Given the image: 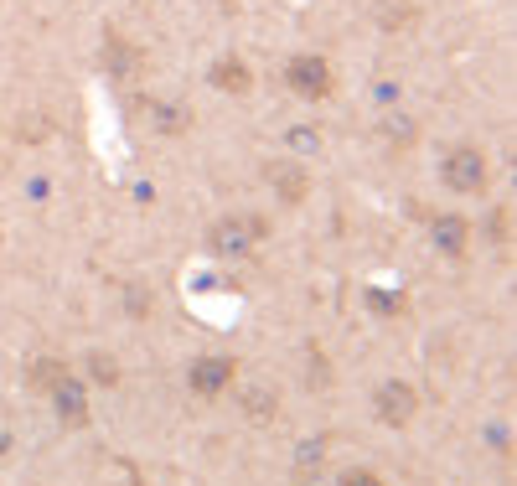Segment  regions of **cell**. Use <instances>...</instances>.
<instances>
[{"instance_id":"cell-1","label":"cell","mask_w":517,"mask_h":486,"mask_svg":"<svg viewBox=\"0 0 517 486\" xmlns=\"http://www.w3.org/2000/svg\"><path fill=\"white\" fill-rule=\"evenodd\" d=\"M259 238H264V223L259 218H218L212 223V233H207V243H212V254H223V259H249L254 249H259Z\"/></svg>"},{"instance_id":"cell-2","label":"cell","mask_w":517,"mask_h":486,"mask_svg":"<svg viewBox=\"0 0 517 486\" xmlns=\"http://www.w3.org/2000/svg\"><path fill=\"white\" fill-rule=\"evenodd\" d=\"M486 181H492V171H486V156L476 145H455L445 156V187L461 192V197H481Z\"/></svg>"},{"instance_id":"cell-3","label":"cell","mask_w":517,"mask_h":486,"mask_svg":"<svg viewBox=\"0 0 517 486\" xmlns=\"http://www.w3.org/2000/svg\"><path fill=\"white\" fill-rule=\"evenodd\" d=\"M373 409H378V419L388 430H404V424H414V414H419V388L404 383V378H388L373 393Z\"/></svg>"},{"instance_id":"cell-4","label":"cell","mask_w":517,"mask_h":486,"mask_svg":"<svg viewBox=\"0 0 517 486\" xmlns=\"http://www.w3.org/2000/svg\"><path fill=\"white\" fill-rule=\"evenodd\" d=\"M430 238H435V249L445 259H466V249H471V228H466L461 212H440V218L430 223Z\"/></svg>"},{"instance_id":"cell-5","label":"cell","mask_w":517,"mask_h":486,"mask_svg":"<svg viewBox=\"0 0 517 486\" xmlns=\"http://www.w3.org/2000/svg\"><path fill=\"white\" fill-rule=\"evenodd\" d=\"M285 78H290L295 94H306V99H321L331 88V68L321 63V57H295V63L285 68Z\"/></svg>"},{"instance_id":"cell-6","label":"cell","mask_w":517,"mask_h":486,"mask_svg":"<svg viewBox=\"0 0 517 486\" xmlns=\"http://www.w3.org/2000/svg\"><path fill=\"white\" fill-rule=\"evenodd\" d=\"M233 373H238L233 357H197V362H192V388L212 399V393H223V388L233 383Z\"/></svg>"},{"instance_id":"cell-7","label":"cell","mask_w":517,"mask_h":486,"mask_svg":"<svg viewBox=\"0 0 517 486\" xmlns=\"http://www.w3.org/2000/svg\"><path fill=\"white\" fill-rule=\"evenodd\" d=\"M52 409H57V419H63V424H73V430L88 419V393H83V383L73 373L52 388Z\"/></svg>"},{"instance_id":"cell-8","label":"cell","mask_w":517,"mask_h":486,"mask_svg":"<svg viewBox=\"0 0 517 486\" xmlns=\"http://www.w3.org/2000/svg\"><path fill=\"white\" fill-rule=\"evenodd\" d=\"M269 181L280 187V197H285V202H300V197L311 192L306 171H300V166H290V161H275V166H269Z\"/></svg>"},{"instance_id":"cell-9","label":"cell","mask_w":517,"mask_h":486,"mask_svg":"<svg viewBox=\"0 0 517 486\" xmlns=\"http://www.w3.org/2000/svg\"><path fill=\"white\" fill-rule=\"evenodd\" d=\"M63 378H68V362H63V357H52V362L42 357V362H32V388H37V393H52Z\"/></svg>"},{"instance_id":"cell-10","label":"cell","mask_w":517,"mask_h":486,"mask_svg":"<svg viewBox=\"0 0 517 486\" xmlns=\"http://www.w3.org/2000/svg\"><path fill=\"white\" fill-rule=\"evenodd\" d=\"M88 378H99L104 388H114V383H119V362H114V357H104V352H99V357H88Z\"/></svg>"},{"instance_id":"cell-11","label":"cell","mask_w":517,"mask_h":486,"mask_svg":"<svg viewBox=\"0 0 517 486\" xmlns=\"http://www.w3.org/2000/svg\"><path fill=\"white\" fill-rule=\"evenodd\" d=\"M337 486H388L378 471H368V466H352V471H342V481Z\"/></svg>"},{"instance_id":"cell-12","label":"cell","mask_w":517,"mask_h":486,"mask_svg":"<svg viewBox=\"0 0 517 486\" xmlns=\"http://www.w3.org/2000/svg\"><path fill=\"white\" fill-rule=\"evenodd\" d=\"M212 78H223V88H233V94H243V68H233V63H223V68H212Z\"/></svg>"},{"instance_id":"cell-13","label":"cell","mask_w":517,"mask_h":486,"mask_svg":"<svg viewBox=\"0 0 517 486\" xmlns=\"http://www.w3.org/2000/svg\"><path fill=\"white\" fill-rule=\"evenodd\" d=\"M492 233H497V243L512 238V212H497V218H492Z\"/></svg>"}]
</instances>
